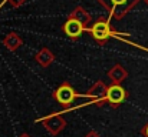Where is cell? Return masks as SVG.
Segmentation results:
<instances>
[{"label":"cell","instance_id":"cell-2","mask_svg":"<svg viewBox=\"0 0 148 137\" xmlns=\"http://www.w3.org/2000/svg\"><path fill=\"white\" fill-rule=\"evenodd\" d=\"M99 4H102L108 13L109 19L114 17L116 20L124 19L141 0H97Z\"/></svg>","mask_w":148,"mask_h":137},{"label":"cell","instance_id":"cell-12","mask_svg":"<svg viewBox=\"0 0 148 137\" xmlns=\"http://www.w3.org/2000/svg\"><path fill=\"white\" fill-rule=\"evenodd\" d=\"M4 1H9L13 7H19V6H22V4H25L27 0H4Z\"/></svg>","mask_w":148,"mask_h":137},{"label":"cell","instance_id":"cell-4","mask_svg":"<svg viewBox=\"0 0 148 137\" xmlns=\"http://www.w3.org/2000/svg\"><path fill=\"white\" fill-rule=\"evenodd\" d=\"M36 123H42L45 126V129L49 132V134H52V136H58L66 127V120L59 113H50L48 116L36 119Z\"/></svg>","mask_w":148,"mask_h":137},{"label":"cell","instance_id":"cell-5","mask_svg":"<svg viewBox=\"0 0 148 137\" xmlns=\"http://www.w3.org/2000/svg\"><path fill=\"white\" fill-rule=\"evenodd\" d=\"M105 99H106V104L111 109H116L128 99V91L121 84H111L106 87Z\"/></svg>","mask_w":148,"mask_h":137},{"label":"cell","instance_id":"cell-14","mask_svg":"<svg viewBox=\"0 0 148 137\" xmlns=\"http://www.w3.org/2000/svg\"><path fill=\"white\" fill-rule=\"evenodd\" d=\"M85 137H101V134H99V133H97L95 130H91L88 134H85Z\"/></svg>","mask_w":148,"mask_h":137},{"label":"cell","instance_id":"cell-7","mask_svg":"<svg viewBox=\"0 0 148 137\" xmlns=\"http://www.w3.org/2000/svg\"><path fill=\"white\" fill-rule=\"evenodd\" d=\"M62 32H63L71 40H78V39L82 36V33L86 32V29H85L79 22H76L75 19L68 17L66 22H65L63 26H62Z\"/></svg>","mask_w":148,"mask_h":137},{"label":"cell","instance_id":"cell-8","mask_svg":"<svg viewBox=\"0 0 148 137\" xmlns=\"http://www.w3.org/2000/svg\"><path fill=\"white\" fill-rule=\"evenodd\" d=\"M106 76L109 77L112 84H122V82L127 80V77H128V72L122 64L116 63L106 72Z\"/></svg>","mask_w":148,"mask_h":137},{"label":"cell","instance_id":"cell-6","mask_svg":"<svg viewBox=\"0 0 148 137\" xmlns=\"http://www.w3.org/2000/svg\"><path fill=\"white\" fill-rule=\"evenodd\" d=\"M106 87H108V86H106L103 82L98 80V82H95V84L86 91V93H84V94L79 93V97H85V99H89V100H98L99 104L103 106V104H106V99H105Z\"/></svg>","mask_w":148,"mask_h":137},{"label":"cell","instance_id":"cell-15","mask_svg":"<svg viewBox=\"0 0 148 137\" xmlns=\"http://www.w3.org/2000/svg\"><path fill=\"white\" fill-rule=\"evenodd\" d=\"M19 137H32V136H30V134H27V133H22Z\"/></svg>","mask_w":148,"mask_h":137},{"label":"cell","instance_id":"cell-9","mask_svg":"<svg viewBox=\"0 0 148 137\" xmlns=\"http://www.w3.org/2000/svg\"><path fill=\"white\" fill-rule=\"evenodd\" d=\"M68 17H71V19H75L76 22H79L86 30H88V27H89V24H91V22H92V17H91V14L82 7V6H78V7H75L71 13H69V16Z\"/></svg>","mask_w":148,"mask_h":137},{"label":"cell","instance_id":"cell-3","mask_svg":"<svg viewBox=\"0 0 148 137\" xmlns=\"http://www.w3.org/2000/svg\"><path fill=\"white\" fill-rule=\"evenodd\" d=\"M52 96L63 107V110L65 109H69L72 106V103L76 99H79V93H76L75 89L72 87V84L68 83V82H63L56 90L52 93Z\"/></svg>","mask_w":148,"mask_h":137},{"label":"cell","instance_id":"cell-1","mask_svg":"<svg viewBox=\"0 0 148 137\" xmlns=\"http://www.w3.org/2000/svg\"><path fill=\"white\" fill-rule=\"evenodd\" d=\"M86 32H89L92 34V37L99 45H105L108 42V39H111V37L122 40V39L131 36L130 33H119V32L114 30V27L111 26V19L109 17H99L97 22H94L88 27Z\"/></svg>","mask_w":148,"mask_h":137},{"label":"cell","instance_id":"cell-13","mask_svg":"<svg viewBox=\"0 0 148 137\" xmlns=\"http://www.w3.org/2000/svg\"><path fill=\"white\" fill-rule=\"evenodd\" d=\"M141 134L144 137H148V121L143 126V129H141Z\"/></svg>","mask_w":148,"mask_h":137},{"label":"cell","instance_id":"cell-16","mask_svg":"<svg viewBox=\"0 0 148 137\" xmlns=\"http://www.w3.org/2000/svg\"><path fill=\"white\" fill-rule=\"evenodd\" d=\"M144 1H145V4H147V6H148V0H144Z\"/></svg>","mask_w":148,"mask_h":137},{"label":"cell","instance_id":"cell-11","mask_svg":"<svg viewBox=\"0 0 148 137\" xmlns=\"http://www.w3.org/2000/svg\"><path fill=\"white\" fill-rule=\"evenodd\" d=\"M1 43L3 46L9 50V51H14V50H17L20 46L23 45V40H22V37L17 34V33H9V34H6L4 37H3V40H1Z\"/></svg>","mask_w":148,"mask_h":137},{"label":"cell","instance_id":"cell-10","mask_svg":"<svg viewBox=\"0 0 148 137\" xmlns=\"http://www.w3.org/2000/svg\"><path fill=\"white\" fill-rule=\"evenodd\" d=\"M35 60L38 61L39 66H42V67H49L50 64L55 61V54L50 51L48 47H43V49H40V50L35 54Z\"/></svg>","mask_w":148,"mask_h":137}]
</instances>
